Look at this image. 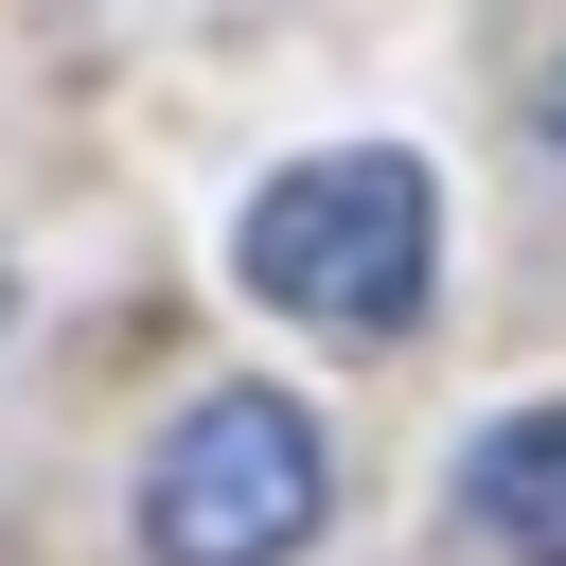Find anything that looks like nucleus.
Listing matches in <instances>:
<instances>
[{
  "instance_id": "f257e3e1",
  "label": "nucleus",
  "mask_w": 566,
  "mask_h": 566,
  "mask_svg": "<svg viewBox=\"0 0 566 566\" xmlns=\"http://www.w3.org/2000/svg\"><path fill=\"white\" fill-rule=\"evenodd\" d=\"M230 265H248V301H283L318 336H407L424 283H442V195H424L407 142H336V159H283L248 195Z\"/></svg>"
},
{
  "instance_id": "f03ea898",
  "label": "nucleus",
  "mask_w": 566,
  "mask_h": 566,
  "mask_svg": "<svg viewBox=\"0 0 566 566\" xmlns=\"http://www.w3.org/2000/svg\"><path fill=\"white\" fill-rule=\"evenodd\" d=\"M318 513H336V460H318V424L283 389H212L142 460V548L159 566H301Z\"/></svg>"
},
{
  "instance_id": "7ed1b4c3",
  "label": "nucleus",
  "mask_w": 566,
  "mask_h": 566,
  "mask_svg": "<svg viewBox=\"0 0 566 566\" xmlns=\"http://www.w3.org/2000/svg\"><path fill=\"white\" fill-rule=\"evenodd\" d=\"M460 495H478V531H495L513 566H566V407H513V424H478Z\"/></svg>"
},
{
  "instance_id": "20e7f679",
  "label": "nucleus",
  "mask_w": 566,
  "mask_h": 566,
  "mask_svg": "<svg viewBox=\"0 0 566 566\" xmlns=\"http://www.w3.org/2000/svg\"><path fill=\"white\" fill-rule=\"evenodd\" d=\"M548 142H566V71H548Z\"/></svg>"
}]
</instances>
